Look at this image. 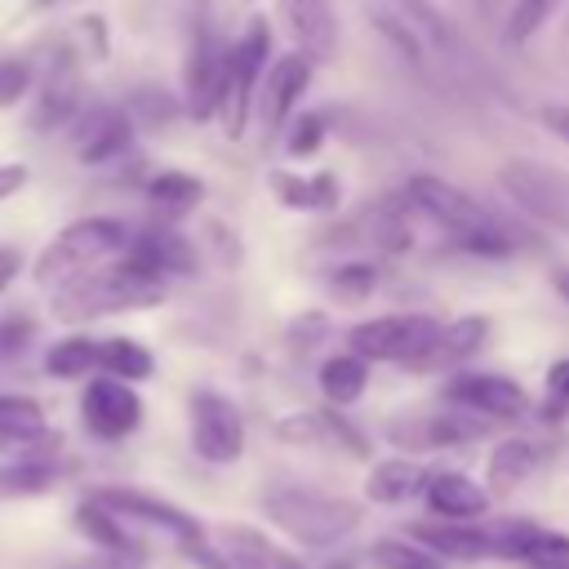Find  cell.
Segmentation results:
<instances>
[{
  "label": "cell",
  "instance_id": "9",
  "mask_svg": "<svg viewBox=\"0 0 569 569\" xmlns=\"http://www.w3.org/2000/svg\"><path fill=\"white\" fill-rule=\"evenodd\" d=\"M89 498H93V502H102L107 511H116L120 520L129 516V520H142V525L164 529L178 547H187V542L204 538V529H200V520H196V516H187L182 507H173V502H164V498H151V493H142V489H93Z\"/></svg>",
  "mask_w": 569,
  "mask_h": 569
},
{
  "label": "cell",
  "instance_id": "17",
  "mask_svg": "<svg viewBox=\"0 0 569 569\" xmlns=\"http://www.w3.org/2000/svg\"><path fill=\"white\" fill-rule=\"evenodd\" d=\"M476 436H485V418H476V413H431V418L391 427V440L405 449H445V445H462Z\"/></svg>",
  "mask_w": 569,
  "mask_h": 569
},
{
  "label": "cell",
  "instance_id": "16",
  "mask_svg": "<svg viewBox=\"0 0 569 569\" xmlns=\"http://www.w3.org/2000/svg\"><path fill=\"white\" fill-rule=\"evenodd\" d=\"M485 333H489V320L485 316H458V320H449V325H440V333H436V342L409 365V369H418V373H440V369H453V365H462L467 356H476L480 351V342H485Z\"/></svg>",
  "mask_w": 569,
  "mask_h": 569
},
{
  "label": "cell",
  "instance_id": "38",
  "mask_svg": "<svg viewBox=\"0 0 569 569\" xmlns=\"http://www.w3.org/2000/svg\"><path fill=\"white\" fill-rule=\"evenodd\" d=\"M320 142H325V116L307 111V116H298V120L289 124V156H293V160L316 156V151H320Z\"/></svg>",
  "mask_w": 569,
  "mask_h": 569
},
{
  "label": "cell",
  "instance_id": "23",
  "mask_svg": "<svg viewBox=\"0 0 569 569\" xmlns=\"http://www.w3.org/2000/svg\"><path fill=\"white\" fill-rule=\"evenodd\" d=\"M533 467H538V449H533V440L511 436V440L493 445L489 467H485L489 493H493V498H507V493H511L520 480H529V471H533Z\"/></svg>",
  "mask_w": 569,
  "mask_h": 569
},
{
  "label": "cell",
  "instance_id": "10",
  "mask_svg": "<svg viewBox=\"0 0 569 569\" xmlns=\"http://www.w3.org/2000/svg\"><path fill=\"white\" fill-rule=\"evenodd\" d=\"M222 98H227V53H218L209 22H200L187 58V111L196 120H209L213 111H222Z\"/></svg>",
  "mask_w": 569,
  "mask_h": 569
},
{
  "label": "cell",
  "instance_id": "47",
  "mask_svg": "<svg viewBox=\"0 0 569 569\" xmlns=\"http://www.w3.org/2000/svg\"><path fill=\"white\" fill-rule=\"evenodd\" d=\"M556 293H560V298H569V267H560V271H556Z\"/></svg>",
  "mask_w": 569,
  "mask_h": 569
},
{
  "label": "cell",
  "instance_id": "43",
  "mask_svg": "<svg viewBox=\"0 0 569 569\" xmlns=\"http://www.w3.org/2000/svg\"><path fill=\"white\" fill-rule=\"evenodd\" d=\"M400 9H405L413 22H422V27H427L436 40H445V27H440V18L431 13V4H427V0H400Z\"/></svg>",
  "mask_w": 569,
  "mask_h": 569
},
{
  "label": "cell",
  "instance_id": "24",
  "mask_svg": "<svg viewBox=\"0 0 569 569\" xmlns=\"http://www.w3.org/2000/svg\"><path fill=\"white\" fill-rule=\"evenodd\" d=\"M44 409L31 396H0V445H44Z\"/></svg>",
  "mask_w": 569,
  "mask_h": 569
},
{
  "label": "cell",
  "instance_id": "29",
  "mask_svg": "<svg viewBox=\"0 0 569 569\" xmlns=\"http://www.w3.org/2000/svg\"><path fill=\"white\" fill-rule=\"evenodd\" d=\"M147 196H151L160 209L182 213V209H196V204L204 200V182H200L196 173H187V169H160V173L147 178Z\"/></svg>",
  "mask_w": 569,
  "mask_h": 569
},
{
  "label": "cell",
  "instance_id": "22",
  "mask_svg": "<svg viewBox=\"0 0 569 569\" xmlns=\"http://www.w3.org/2000/svg\"><path fill=\"white\" fill-rule=\"evenodd\" d=\"M129 258L142 262V267L156 271V276H169V271H191L196 249H191L178 231H169V227H151V231H142V236L133 240V253H129Z\"/></svg>",
  "mask_w": 569,
  "mask_h": 569
},
{
  "label": "cell",
  "instance_id": "21",
  "mask_svg": "<svg viewBox=\"0 0 569 569\" xmlns=\"http://www.w3.org/2000/svg\"><path fill=\"white\" fill-rule=\"evenodd\" d=\"M427 480H431V471L422 462H413V458H382V462H373V471L365 480V493L373 502H382V507H396V502H409L413 493H422Z\"/></svg>",
  "mask_w": 569,
  "mask_h": 569
},
{
  "label": "cell",
  "instance_id": "11",
  "mask_svg": "<svg viewBox=\"0 0 569 569\" xmlns=\"http://www.w3.org/2000/svg\"><path fill=\"white\" fill-rule=\"evenodd\" d=\"M445 396L476 418H520L529 409L525 387L502 373H462L445 387Z\"/></svg>",
  "mask_w": 569,
  "mask_h": 569
},
{
  "label": "cell",
  "instance_id": "33",
  "mask_svg": "<svg viewBox=\"0 0 569 569\" xmlns=\"http://www.w3.org/2000/svg\"><path fill=\"white\" fill-rule=\"evenodd\" d=\"M76 111H80L76 80L62 76V80H49V89L40 93V102H36V111H31V124H36V129H58V124H67Z\"/></svg>",
  "mask_w": 569,
  "mask_h": 569
},
{
  "label": "cell",
  "instance_id": "41",
  "mask_svg": "<svg viewBox=\"0 0 569 569\" xmlns=\"http://www.w3.org/2000/svg\"><path fill=\"white\" fill-rule=\"evenodd\" d=\"M569 413V360H556L547 369V418Z\"/></svg>",
  "mask_w": 569,
  "mask_h": 569
},
{
  "label": "cell",
  "instance_id": "20",
  "mask_svg": "<svg viewBox=\"0 0 569 569\" xmlns=\"http://www.w3.org/2000/svg\"><path fill=\"white\" fill-rule=\"evenodd\" d=\"M405 538L422 542V547L436 551V556H453V560H480V556H493L489 529H480V525H449V520H440V525H413Z\"/></svg>",
  "mask_w": 569,
  "mask_h": 569
},
{
  "label": "cell",
  "instance_id": "2",
  "mask_svg": "<svg viewBox=\"0 0 569 569\" xmlns=\"http://www.w3.org/2000/svg\"><path fill=\"white\" fill-rule=\"evenodd\" d=\"M271 525H280L293 542L302 547H333L347 533L360 529V502L351 498H333V493H316V489H298V485H280L262 498Z\"/></svg>",
  "mask_w": 569,
  "mask_h": 569
},
{
  "label": "cell",
  "instance_id": "44",
  "mask_svg": "<svg viewBox=\"0 0 569 569\" xmlns=\"http://www.w3.org/2000/svg\"><path fill=\"white\" fill-rule=\"evenodd\" d=\"M542 124H547L560 142H569V102H547V107H542Z\"/></svg>",
  "mask_w": 569,
  "mask_h": 569
},
{
  "label": "cell",
  "instance_id": "6",
  "mask_svg": "<svg viewBox=\"0 0 569 569\" xmlns=\"http://www.w3.org/2000/svg\"><path fill=\"white\" fill-rule=\"evenodd\" d=\"M436 333H440V325L431 316H373V320H360L347 333V347L365 365L369 360H391V365L409 369L436 342Z\"/></svg>",
  "mask_w": 569,
  "mask_h": 569
},
{
  "label": "cell",
  "instance_id": "3",
  "mask_svg": "<svg viewBox=\"0 0 569 569\" xmlns=\"http://www.w3.org/2000/svg\"><path fill=\"white\" fill-rule=\"evenodd\" d=\"M124 222L116 218H80L71 227H62L36 258V284L40 289H62L80 276H89V267H98L107 253L124 249Z\"/></svg>",
  "mask_w": 569,
  "mask_h": 569
},
{
  "label": "cell",
  "instance_id": "48",
  "mask_svg": "<svg viewBox=\"0 0 569 569\" xmlns=\"http://www.w3.org/2000/svg\"><path fill=\"white\" fill-rule=\"evenodd\" d=\"M36 4H58V0H36Z\"/></svg>",
  "mask_w": 569,
  "mask_h": 569
},
{
  "label": "cell",
  "instance_id": "19",
  "mask_svg": "<svg viewBox=\"0 0 569 569\" xmlns=\"http://www.w3.org/2000/svg\"><path fill=\"white\" fill-rule=\"evenodd\" d=\"M311 84V58L307 53H280L267 71V129H284L293 102L307 93Z\"/></svg>",
  "mask_w": 569,
  "mask_h": 569
},
{
  "label": "cell",
  "instance_id": "5",
  "mask_svg": "<svg viewBox=\"0 0 569 569\" xmlns=\"http://www.w3.org/2000/svg\"><path fill=\"white\" fill-rule=\"evenodd\" d=\"M405 200L418 204L431 222H440L458 244H462V240H476V236H485V231H498L493 213H489L476 196H467L462 187H453V182H445V178H436V173H413V178L405 182Z\"/></svg>",
  "mask_w": 569,
  "mask_h": 569
},
{
  "label": "cell",
  "instance_id": "12",
  "mask_svg": "<svg viewBox=\"0 0 569 569\" xmlns=\"http://www.w3.org/2000/svg\"><path fill=\"white\" fill-rule=\"evenodd\" d=\"M502 182L507 191L533 213V218H547L556 227L569 231V178L565 173H551V169H538V164H507L502 169Z\"/></svg>",
  "mask_w": 569,
  "mask_h": 569
},
{
  "label": "cell",
  "instance_id": "28",
  "mask_svg": "<svg viewBox=\"0 0 569 569\" xmlns=\"http://www.w3.org/2000/svg\"><path fill=\"white\" fill-rule=\"evenodd\" d=\"M98 365L107 369V378L129 382V387L142 382V378H151V369H156L151 351L142 342H133V338H107V342H98Z\"/></svg>",
  "mask_w": 569,
  "mask_h": 569
},
{
  "label": "cell",
  "instance_id": "1",
  "mask_svg": "<svg viewBox=\"0 0 569 569\" xmlns=\"http://www.w3.org/2000/svg\"><path fill=\"white\" fill-rule=\"evenodd\" d=\"M160 298H164V276L124 258L120 267H102V271H89V276L62 284L53 293V316L67 320V325H80V320H98V316H111V311L156 307Z\"/></svg>",
  "mask_w": 569,
  "mask_h": 569
},
{
  "label": "cell",
  "instance_id": "46",
  "mask_svg": "<svg viewBox=\"0 0 569 569\" xmlns=\"http://www.w3.org/2000/svg\"><path fill=\"white\" fill-rule=\"evenodd\" d=\"M22 271V258H18V249H0V293L13 284V276Z\"/></svg>",
  "mask_w": 569,
  "mask_h": 569
},
{
  "label": "cell",
  "instance_id": "30",
  "mask_svg": "<svg viewBox=\"0 0 569 569\" xmlns=\"http://www.w3.org/2000/svg\"><path fill=\"white\" fill-rule=\"evenodd\" d=\"M58 480L49 458H18V462H0V498H31L44 493Z\"/></svg>",
  "mask_w": 569,
  "mask_h": 569
},
{
  "label": "cell",
  "instance_id": "36",
  "mask_svg": "<svg viewBox=\"0 0 569 569\" xmlns=\"http://www.w3.org/2000/svg\"><path fill=\"white\" fill-rule=\"evenodd\" d=\"M551 4L556 0H516V9H511V18H507V44H525L542 22H547V13H551Z\"/></svg>",
  "mask_w": 569,
  "mask_h": 569
},
{
  "label": "cell",
  "instance_id": "35",
  "mask_svg": "<svg viewBox=\"0 0 569 569\" xmlns=\"http://www.w3.org/2000/svg\"><path fill=\"white\" fill-rule=\"evenodd\" d=\"M36 342V320L27 311H13V316H0V365L18 360L27 347Z\"/></svg>",
  "mask_w": 569,
  "mask_h": 569
},
{
  "label": "cell",
  "instance_id": "18",
  "mask_svg": "<svg viewBox=\"0 0 569 569\" xmlns=\"http://www.w3.org/2000/svg\"><path fill=\"white\" fill-rule=\"evenodd\" d=\"M280 13L289 18L307 58L329 62L338 53V27H333V13H329V0H280Z\"/></svg>",
  "mask_w": 569,
  "mask_h": 569
},
{
  "label": "cell",
  "instance_id": "45",
  "mask_svg": "<svg viewBox=\"0 0 569 569\" xmlns=\"http://www.w3.org/2000/svg\"><path fill=\"white\" fill-rule=\"evenodd\" d=\"M27 182V164H0V200H9Z\"/></svg>",
  "mask_w": 569,
  "mask_h": 569
},
{
  "label": "cell",
  "instance_id": "15",
  "mask_svg": "<svg viewBox=\"0 0 569 569\" xmlns=\"http://www.w3.org/2000/svg\"><path fill=\"white\" fill-rule=\"evenodd\" d=\"M133 142V120L129 111H116V107H98L84 116L80 133H76V156L84 164H107L116 156H124Z\"/></svg>",
  "mask_w": 569,
  "mask_h": 569
},
{
  "label": "cell",
  "instance_id": "25",
  "mask_svg": "<svg viewBox=\"0 0 569 569\" xmlns=\"http://www.w3.org/2000/svg\"><path fill=\"white\" fill-rule=\"evenodd\" d=\"M316 382H320V391H325L329 405H356L360 391H365V382H369V365L360 356H351V351L347 356H329L320 365Z\"/></svg>",
  "mask_w": 569,
  "mask_h": 569
},
{
  "label": "cell",
  "instance_id": "31",
  "mask_svg": "<svg viewBox=\"0 0 569 569\" xmlns=\"http://www.w3.org/2000/svg\"><path fill=\"white\" fill-rule=\"evenodd\" d=\"M369 560L378 569H445V560L413 538H378L369 547Z\"/></svg>",
  "mask_w": 569,
  "mask_h": 569
},
{
  "label": "cell",
  "instance_id": "40",
  "mask_svg": "<svg viewBox=\"0 0 569 569\" xmlns=\"http://www.w3.org/2000/svg\"><path fill=\"white\" fill-rule=\"evenodd\" d=\"M373 22L387 31V40H391L409 62H418V58H422V49H418V40H413V27H409V22H400V18H396V13H387V9H373Z\"/></svg>",
  "mask_w": 569,
  "mask_h": 569
},
{
  "label": "cell",
  "instance_id": "7",
  "mask_svg": "<svg viewBox=\"0 0 569 569\" xmlns=\"http://www.w3.org/2000/svg\"><path fill=\"white\" fill-rule=\"evenodd\" d=\"M191 445L204 462H236L244 453V418L218 391L191 396Z\"/></svg>",
  "mask_w": 569,
  "mask_h": 569
},
{
  "label": "cell",
  "instance_id": "4",
  "mask_svg": "<svg viewBox=\"0 0 569 569\" xmlns=\"http://www.w3.org/2000/svg\"><path fill=\"white\" fill-rule=\"evenodd\" d=\"M267 49H271V27L267 18H253L244 27V36L231 44L227 53V98H222V129L227 138H244L249 129V111H253V89L267 71Z\"/></svg>",
  "mask_w": 569,
  "mask_h": 569
},
{
  "label": "cell",
  "instance_id": "27",
  "mask_svg": "<svg viewBox=\"0 0 569 569\" xmlns=\"http://www.w3.org/2000/svg\"><path fill=\"white\" fill-rule=\"evenodd\" d=\"M271 187L284 204L293 209H333L338 204V178L333 173H316V178H293L284 169L271 173Z\"/></svg>",
  "mask_w": 569,
  "mask_h": 569
},
{
  "label": "cell",
  "instance_id": "13",
  "mask_svg": "<svg viewBox=\"0 0 569 569\" xmlns=\"http://www.w3.org/2000/svg\"><path fill=\"white\" fill-rule=\"evenodd\" d=\"M218 551L236 569H311L302 556L284 551L280 542H271L262 529H249V525H222L218 529Z\"/></svg>",
  "mask_w": 569,
  "mask_h": 569
},
{
  "label": "cell",
  "instance_id": "14",
  "mask_svg": "<svg viewBox=\"0 0 569 569\" xmlns=\"http://www.w3.org/2000/svg\"><path fill=\"white\" fill-rule=\"evenodd\" d=\"M422 493H427L431 516H440L449 525H471L476 516L489 511V489H480L462 471H431V480H427Z\"/></svg>",
  "mask_w": 569,
  "mask_h": 569
},
{
  "label": "cell",
  "instance_id": "32",
  "mask_svg": "<svg viewBox=\"0 0 569 569\" xmlns=\"http://www.w3.org/2000/svg\"><path fill=\"white\" fill-rule=\"evenodd\" d=\"M93 365H98V342L80 338V333L53 342L49 356H44V373H53V378H84Z\"/></svg>",
  "mask_w": 569,
  "mask_h": 569
},
{
  "label": "cell",
  "instance_id": "8",
  "mask_svg": "<svg viewBox=\"0 0 569 569\" xmlns=\"http://www.w3.org/2000/svg\"><path fill=\"white\" fill-rule=\"evenodd\" d=\"M80 413H84V427L98 440H124L142 422V400H138V391L129 382L93 378L84 387V396H80Z\"/></svg>",
  "mask_w": 569,
  "mask_h": 569
},
{
  "label": "cell",
  "instance_id": "34",
  "mask_svg": "<svg viewBox=\"0 0 569 569\" xmlns=\"http://www.w3.org/2000/svg\"><path fill=\"white\" fill-rule=\"evenodd\" d=\"M525 565L533 569H569V533H556V529H533L525 551H520Z\"/></svg>",
  "mask_w": 569,
  "mask_h": 569
},
{
  "label": "cell",
  "instance_id": "26",
  "mask_svg": "<svg viewBox=\"0 0 569 569\" xmlns=\"http://www.w3.org/2000/svg\"><path fill=\"white\" fill-rule=\"evenodd\" d=\"M76 529H80L89 542H98L102 551H138V538L124 529V520H120L116 511H107L102 502H93V498H84V502L76 507Z\"/></svg>",
  "mask_w": 569,
  "mask_h": 569
},
{
  "label": "cell",
  "instance_id": "42",
  "mask_svg": "<svg viewBox=\"0 0 569 569\" xmlns=\"http://www.w3.org/2000/svg\"><path fill=\"white\" fill-rule=\"evenodd\" d=\"M133 116L147 120V124H156V120L164 124V120L173 116V98H169V93H138L133 107H129V120H133Z\"/></svg>",
  "mask_w": 569,
  "mask_h": 569
},
{
  "label": "cell",
  "instance_id": "39",
  "mask_svg": "<svg viewBox=\"0 0 569 569\" xmlns=\"http://www.w3.org/2000/svg\"><path fill=\"white\" fill-rule=\"evenodd\" d=\"M31 84V67L22 58H0V107H13Z\"/></svg>",
  "mask_w": 569,
  "mask_h": 569
},
{
  "label": "cell",
  "instance_id": "37",
  "mask_svg": "<svg viewBox=\"0 0 569 569\" xmlns=\"http://www.w3.org/2000/svg\"><path fill=\"white\" fill-rule=\"evenodd\" d=\"M373 284H378V271H373L369 262H347V267L333 271V298H342V302H360V298H369Z\"/></svg>",
  "mask_w": 569,
  "mask_h": 569
}]
</instances>
